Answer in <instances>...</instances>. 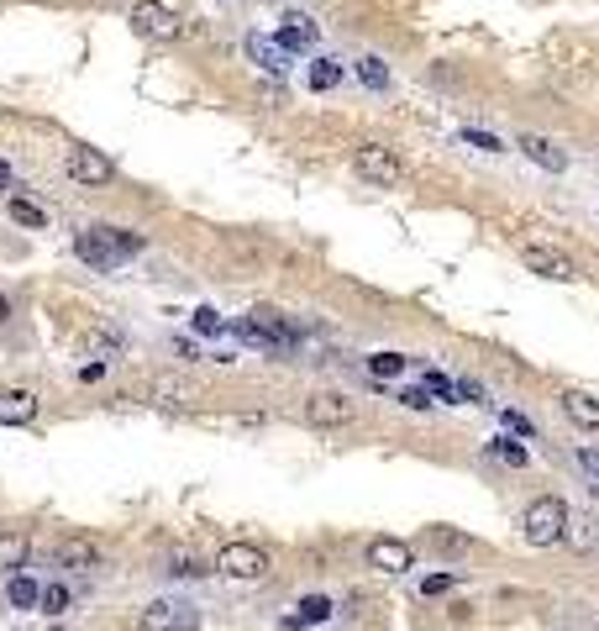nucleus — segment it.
Masks as SVG:
<instances>
[{
    "instance_id": "1a4fd4ad",
    "label": "nucleus",
    "mask_w": 599,
    "mask_h": 631,
    "mask_svg": "<svg viewBox=\"0 0 599 631\" xmlns=\"http://www.w3.org/2000/svg\"><path fill=\"white\" fill-rule=\"evenodd\" d=\"M69 179H74V185H111L116 164H111V158H100L95 148H74L69 153Z\"/></svg>"
},
{
    "instance_id": "a19ab883",
    "label": "nucleus",
    "mask_w": 599,
    "mask_h": 631,
    "mask_svg": "<svg viewBox=\"0 0 599 631\" xmlns=\"http://www.w3.org/2000/svg\"><path fill=\"white\" fill-rule=\"evenodd\" d=\"M53 631H58V626H53Z\"/></svg>"
},
{
    "instance_id": "473e14b6",
    "label": "nucleus",
    "mask_w": 599,
    "mask_h": 631,
    "mask_svg": "<svg viewBox=\"0 0 599 631\" xmlns=\"http://www.w3.org/2000/svg\"><path fill=\"white\" fill-rule=\"evenodd\" d=\"M452 584H458V574H431V579L421 584V595H447Z\"/></svg>"
},
{
    "instance_id": "5701e85b",
    "label": "nucleus",
    "mask_w": 599,
    "mask_h": 631,
    "mask_svg": "<svg viewBox=\"0 0 599 631\" xmlns=\"http://www.w3.org/2000/svg\"><path fill=\"white\" fill-rule=\"evenodd\" d=\"M326 616H332V600H326V595H305V600H300V616L289 621V626H316V621H326Z\"/></svg>"
},
{
    "instance_id": "412c9836",
    "label": "nucleus",
    "mask_w": 599,
    "mask_h": 631,
    "mask_svg": "<svg viewBox=\"0 0 599 631\" xmlns=\"http://www.w3.org/2000/svg\"><path fill=\"white\" fill-rule=\"evenodd\" d=\"M158 405H179V400H190L195 390H190V384H184V379H169V374H163V379H153V390H148Z\"/></svg>"
},
{
    "instance_id": "7ed1b4c3",
    "label": "nucleus",
    "mask_w": 599,
    "mask_h": 631,
    "mask_svg": "<svg viewBox=\"0 0 599 631\" xmlns=\"http://www.w3.org/2000/svg\"><path fill=\"white\" fill-rule=\"evenodd\" d=\"M237 332H242V342H253V348H268V353H289V348L300 342V327H295V321H284L279 311H268V305H258V311L247 316Z\"/></svg>"
},
{
    "instance_id": "6ab92c4d",
    "label": "nucleus",
    "mask_w": 599,
    "mask_h": 631,
    "mask_svg": "<svg viewBox=\"0 0 599 631\" xmlns=\"http://www.w3.org/2000/svg\"><path fill=\"white\" fill-rule=\"evenodd\" d=\"M27 553H32V542L22 532H0V568H11L16 574V568L27 563Z\"/></svg>"
},
{
    "instance_id": "20e7f679",
    "label": "nucleus",
    "mask_w": 599,
    "mask_h": 631,
    "mask_svg": "<svg viewBox=\"0 0 599 631\" xmlns=\"http://www.w3.org/2000/svg\"><path fill=\"white\" fill-rule=\"evenodd\" d=\"M353 169L368 179V185H384V190H395L400 179H405L400 153H395V148H384V142H363V148L353 153Z\"/></svg>"
},
{
    "instance_id": "423d86ee",
    "label": "nucleus",
    "mask_w": 599,
    "mask_h": 631,
    "mask_svg": "<svg viewBox=\"0 0 599 631\" xmlns=\"http://www.w3.org/2000/svg\"><path fill=\"white\" fill-rule=\"evenodd\" d=\"M216 568L226 579H263L268 574V553L263 547H253V542H232V547H221V558H216Z\"/></svg>"
},
{
    "instance_id": "c85d7f7f",
    "label": "nucleus",
    "mask_w": 599,
    "mask_h": 631,
    "mask_svg": "<svg viewBox=\"0 0 599 631\" xmlns=\"http://www.w3.org/2000/svg\"><path fill=\"white\" fill-rule=\"evenodd\" d=\"M195 332H200V337H221V332H226V321L211 311V305H200V311H195Z\"/></svg>"
},
{
    "instance_id": "72a5a7b5",
    "label": "nucleus",
    "mask_w": 599,
    "mask_h": 631,
    "mask_svg": "<svg viewBox=\"0 0 599 631\" xmlns=\"http://www.w3.org/2000/svg\"><path fill=\"white\" fill-rule=\"evenodd\" d=\"M505 426H510L515 437H536V426H531V421H526L521 411H505Z\"/></svg>"
},
{
    "instance_id": "0eeeda50",
    "label": "nucleus",
    "mask_w": 599,
    "mask_h": 631,
    "mask_svg": "<svg viewBox=\"0 0 599 631\" xmlns=\"http://www.w3.org/2000/svg\"><path fill=\"white\" fill-rule=\"evenodd\" d=\"M132 27H137L142 37H158V43H174V37L184 32L179 16H174L169 6H158V0H137V6H132Z\"/></svg>"
},
{
    "instance_id": "f257e3e1",
    "label": "nucleus",
    "mask_w": 599,
    "mask_h": 631,
    "mask_svg": "<svg viewBox=\"0 0 599 631\" xmlns=\"http://www.w3.org/2000/svg\"><path fill=\"white\" fill-rule=\"evenodd\" d=\"M74 253L90 263V269H116V263H127L132 253H142V237L137 232H121V227H85L74 237Z\"/></svg>"
},
{
    "instance_id": "e433bc0d",
    "label": "nucleus",
    "mask_w": 599,
    "mask_h": 631,
    "mask_svg": "<svg viewBox=\"0 0 599 631\" xmlns=\"http://www.w3.org/2000/svg\"><path fill=\"white\" fill-rule=\"evenodd\" d=\"M116 348H121V342H116L111 332H106V337H90V353H116Z\"/></svg>"
},
{
    "instance_id": "58836bf2",
    "label": "nucleus",
    "mask_w": 599,
    "mask_h": 631,
    "mask_svg": "<svg viewBox=\"0 0 599 631\" xmlns=\"http://www.w3.org/2000/svg\"><path fill=\"white\" fill-rule=\"evenodd\" d=\"M16 185V174H11V164H0V190H11Z\"/></svg>"
},
{
    "instance_id": "4c0bfd02",
    "label": "nucleus",
    "mask_w": 599,
    "mask_h": 631,
    "mask_svg": "<svg viewBox=\"0 0 599 631\" xmlns=\"http://www.w3.org/2000/svg\"><path fill=\"white\" fill-rule=\"evenodd\" d=\"M578 468H589V474L599 479V453H578Z\"/></svg>"
},
{
    "instance_id": "2f4dec72",
    "label": "nucleus",
    "mask_w": 599,
    "mask_h": 631,
    "mask_svg": "<svg viewBox=\"0 0 599 631\" xmlns=\"http://www.w3.org/2000/svg\"><path fill=\"white\" fill-rule=\"evenodd\" d=\"M169 574H179V579H195V574H205V563H195L190 553H174V568Z\"/></svg>"
},
{
    "instance_id": "ddd939ff",
    "label": "nucleus",
    "mask_w": 599,
    "mask_h": 631,
    "mask_svg": "<svg viewBox=\"0 0 599 631\" xmlns=\"http://www.w3.org/2000/svg\"><path fill=\"white\" fill-rule=\"evenodd\" d=\"M557 405H563V416L578 426V432H599V400L589 390H563Z\"/></svg>"
},
{
    "instance_id": "7c9ffc66",
    "label": "nucleus",
    "mask_w": 599,
    "mask_h": 631,
    "mask_svg": "<svg viewBox=\"0 0 599 631\" xmlns=\"http://www.w3.org/2000/svg\"><path fill=\"white\" fill-rule=\"evenodd\" d=\"M421 384H426L431 395H442V400H452V395H458V384H452L442 369H426V379H421Z\"/></svg>"
},
{
    "instance_id": "4468645a",
    "label": "nucleus",
    "mask_w": 599,
    "mask_h": 631,
    "mask_svg": "<svg viewBox=\"0 0 599 631\" xmlns=\"http://www.w3.org/2000/svg\"><path fill=\"white\" fill-rule=\"evenodd\" d=\"M58 563L64 568H100V542L85 537V532H69L58 542Z\"/></svg>"
},
{
    "instance_id": "9d476101",
    "label": "nucleus",
    "mask_w": 599,
    "mask_h": 631,
    "mask_svg": "<svg viewBox=\"0 0 599 631\" xmlns=\"http://www.w3.org/2000/svg\"><path fill=\"white\" fill-rule=\"evenodd\" d=\"M368 563L384 568V574H410L416 553H410V542H400V537H374L368 542Z\"/></svg>"
},
{
    "instance_id": "393cba45",
    "label": "nucleus",
    "mask_w": 599,
    "mask_h": 631,
    "mask_svg": "<svg viewBox=\"0 0 599 631\" xmlns=\"http://www.w3.org/2000/svg\"><path fill=\"white\" fill-rule=\"evenodd\" d=\"M358 79L368 90H389V69H384V58H358Z\"/></svg>"
},
{
    "instance_id": "f8f14e48",
    "label": "nucleus",
    "mask_w": 599,
    "mask_h": 631,
    "mask_svg": "<svg viewBox=\"0 0 599 631\" xmlns=\"http://www.w3.org/2000/svg\"><path fill=\"white\" fill-rule=\"evenodd\" d=\"M274 43L284 48V53H311L316 48V22L311 16H300V11H289L284 22H279V37Z\"/></svg>"
},
{
    "instance_id": "9b49d317",
    "label": "nucleus",
    "mask_w": 599,
    "mask_h": 631,
    "mask_svg": "<svg viewBox=\"0 0 599 631\" xmlns=\"http://www.w3.org/2000/svg\"><path fill=\"white\" fill-rule=\"evenodd\" d=\"M521 263H526L531 274H542V279H578L573 258H568V253H557V248H542V242H536V248H526Z\"/></svg>"
},
{
    "instance_id": "f03ea898",
    "label": "nucleus",
    "mask_w": 599,
    "mask_h": 631,
    "mask_svg": "<svg viewBox=\"0 0 599 631\" xmlns=\"http://www.w3.org/2000/svg\"><path fill=\"white\" fill-rule=\"evenodd\" d=\"M568 516L573 511L557 495H542V500H531L526 511H521V537L536 542V547H552V542L568 537Z\"/></svg>"
},
{
    "instance_id": "dca6fc26",
    "label": "nucleus",
    "mask_w": 599,
    "mask_h": 631,
    "mask_svg": "<svg viewBox=\"0 0 599 631\" xmlns=\"http://www.w3.org/2000/svg\"><path fill=\"white\" fill-rule=\"evenodd\" d=\"M247 58H253V64H263L268 74H284V69H289V53L274 43V37H263V32H247Z\"/></svg>"
},
{
    "instance_id": "39448f33",
    "label": "nucleus",
    "mask_w": 599,
    "mask_h": 631,
    "mask_svg": "<svg viewBox=\"0 0 599 631\" xmlns=\"http://www.w3.org/2000/svg\"><path fill=\"white\" fill-rule=\"evenodd\" d=\"M305 421L326 426V432H332V426H353L358 421V405L347 400L342 390H316L311 400H305Z\"/></svg>"
},
{
    "instance_id": "a211bd4d",
    "label": "nucleus",
    "mask_w": 599,
    "mask_h": 631,
    "mask_svg": "<svg viewBox=\"0 0 599 631\" xmlns=\"http://www.w3.org/2000/svg\"><path fill=\"white\" fill-rule=\"evenodd\" d=\"M568 542L578 547V553H594V547H599V521L584 516V511L568 516Z\"/></svg>"
},
{
    "instance_id": "cd10ccee",
    "label": "nucleus",
    "mask_w": 599,
    "mask_h": 631,
    "mask_svg": "<svg viewBox=\"0 0 599 631\" xmlns=\"http://www.w3.org/2000/svg\"><path fill=\"white\" fill-rule=\"evenodd\" d=\"M395 400L405 405V411H431V390H426V384H405Z\"/></svg>"
},
{
    "instance_id": "4be33fe9",
    "label": "nucleus",
    "mask_w": 599,
    "mask_h": 631,
    "mask_svg": "<svg viewBox=\"0 0 599 631\" xmlns=\"http://www.w3.org/2000/svg\"><path fill=\"white\" fill-rule=\"evenodd\" d=\"M342 85V64L337 58H316L311 64V90H337Z\"/></svg>"
},
{
    "instance_id": "b1692460",
    "label": "nucleus",
    "mask_w": 599,
    "mask_h": 631,
    "mask_svg": "<svg viewBox=\"0 0 599 631\" xmlns=\"http://www.w3.org/2000/svg\"><path fill=\"white\" fill-rule=\"evenodd\" d=\"M368 374L374 379H400L405 374V353H374L368 358Z\"/></svg>"
},
{
    "instance_id": "bb28decb",
    "label": "nucleus",
    "mask_w": 599,
    "mask_h": 631,
    "mask_svg": "<svg viewBox=\"0 0 599 631\" xmlns=\"http://www.w3.org/2000/svg\"><path fill=\"white\" fill-rule=\"evenodd\" d=\"M11 216L22 221V227H48V211H43V206H32V200H22V195L11 200Z\"/></svg>"
},
{
    "instance_id": "2eb2a0df",
    "label": "nucleus",
    "mask_w": 599,
    "mask_h": 631,
    "mask_svg": "<svg viewBox=\"0 0 599 631\" xmlns=\"http://www.w3.org/2000/svg\"><path fill=\"white\" fill-rule=\"evenodd\" d=\"M32 416H37L32 390H0V426H27Z\"/></svg>"
},
{
    "instance_id": "c9c22d12",
    "label": "nucleus",
    "mask_w": 599,
    "mask_h": 631,
    "mask_svg": "<svg viewBox=\"0 0 599 631\" xmlns=\"http://www.w3.org/2000/svg\"><path fill=\"white\" fill-rule=\"evenodd\" d=\"M431 542H437L442 553H452V547H468V537H452V532H431Z\"/></svg>"
},
{
    "instance_id": "aec40b11",
    "label": "nucleus",
    "mask_w": 599,
    "mask_h": 631,
    "mask_svg": "<svg viewBox=\"0 0 599 631\" xmlns=\"http://www.w3.org/2000/svg\"><path fill=\"white\" fill-rule=\"evenodd\" d=\"M6 600H11L16 610H32V605H43V589H37L27 574H11V584H6Z\"/></svg>"
},
{
    "instance_id": "f3484780",
    "label": "nucleus",
    "mask_w": 599,
    "mask_h": 631,
    "mask_svg": "<svg viewBox=\"0 0 599 631\" xmlns=\"http://www.w3.org/2000/svg\"><path fill=\"white\" fill-rule=\"evenodd\" d=\"M521 153L531 158V164H542L547 174H563V169H568V153H563V148H557V142H547V137H536V132H531V137H521Z\"/></svg>"
},
{
    "instance_id": "ea45409f",
    "label": "nucleus",
    "mask_w": 599,
    "mask_h": 631,
    "mask_svg": "<svg viewBox=\"0 0 599 631\" xmlns=\"http://www.w3.org/2000/svg\"><path fill=\"white\" fill-rule=\"evenodd\" d=\"M0 321H11V300L6 295H0Z\"/></svg>"
},
{
    "instance_id": "a878e982",
    "label": "nucleus",
    "mask_w": 599,
    "mask_h": 631,
    "mask_svg": "<svg viewBox=\"0 0 599 631\" xmlns=\"http://www.w3.org/2000/svg\"><path fill=\"white\" fill-rule=\"evenodd\" d=\"M489 458H500V463H510V468H521V463H526V447H521V442H510V437H494V442H489Z\"/></svg>"
},
{
    "instance_id": "f704fd0d",
    "label": "nucleus",
    "mask_w": 599,
    "mask_h": 631,
    "mask_svg": "<svg viewBox=\"0 0 599 631\" xmlns=\"http://www.w3.org/2000/svg\"><path fill=\"white\" fill-rule=\"evenodd\" d=\"M43 605H48V610H64V605H69V589H64V584H48V589H43Z\"/></svg>"
},
{
    "instance_id": "6e6552de",
    "label": "nucleus",
    "mask_w": 599,
    "mask_h": 631,
    "mask_svg": "<svg viewBox=\"0 0 599 631\" xmlns=\"http://www.w3.org/2000/svg\"><path fill=\"white\" fill-rule=\"evenodd\" d=\"M200 616L195 605H179V600H153L142 610V631H195Z\"/></svg>"
},
{
    "instance_id": "c756f323",
    "label": "nucleus",
    "mask_w": 599,
    "mask_h": 631,
    "mask_svg": "<svg viewBox=\"0 0 599 631\" xmlns=\"http://www.w3.org/2000/svg\"><path fill=\"white\" fill-rule=\"evenodd\" d=\"M458 137L468 142V148H479V153H500V137H494V132H479V127H463Z\"/></svg>"
}]
</instances>
